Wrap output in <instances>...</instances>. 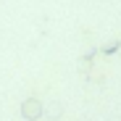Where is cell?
Segmentation results:
<instances>
[{"instance_id":"1","label":"cell","mask_w":121,"mask_h":121,"mask_svg":"<svg viewBox=\"0 0 121 121\" xmlns=\"http://www.w3.org/2000/svg\"><path fill=\"white\" fill-rule=\"evenodd\" d=\"M21 113H24V118H29V121H37L39 116L45 113V108H42V103H39V100H34V97H29L26 103L21 105Z\"/></svg>"}]
</instances>
